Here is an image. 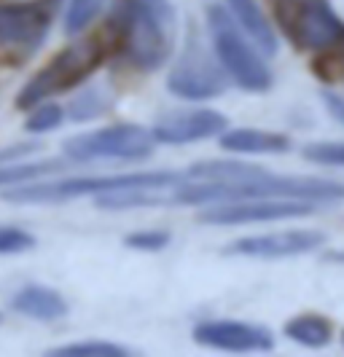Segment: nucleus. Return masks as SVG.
I'll return each mask as SVG.
<instances>
[{
	"label": "nucleus",
	"instance_id": "f257e3e1",
	"mask_svg": "<svg viewBox=\"0 0 344 357\" xmlns=\"http://www.w3.org/2000/svg\"><path fill=\"white\" fill-rule=\"evenodd\" d=\"M105 36L132 68L156 73L175 49L178 14L170 0H116Z\"/></svg>",
	"mask_w": 344,
	"mask_h": 357
},
{
	"label": "nucleus",
	"instance_id": "f03ea898",
	"mask_svg": "<svg viewBox=\"0 0 344 357\" xmlns=\"http://www.w3.org/2000/svg\"><path fill=\"white\" fill-rule=\"evenodd\" d=\"M204 24L213 43V54L234 86L250 94H264L272 89V70L264 59V52L242 33V27L232 19L226 6H207Z\"/></svg>",
	"mask_w": 344,
	"mask_h": 357
},
{
	"label": "nucleus",
	"instance_id": "7ed1b4c3",
	"mask_svg": "<svg viewBox=\"0 0 344 357\" xmlns=\"http://www.w3.org/2000/svg\"><path fill=\"white\" fill-rule=\"evenodd\" d=\"M183 172H127V175H78L62 180H36L27 185L6 188L3 199L11 204H62L81 197H100L127 188H172Z\"/></svg>",
	"mask_w": 344,
	"mask_h": 357
},
{
	"label": "nucleus",
	"instance_id": "20e7f679",
	"mask_svg": "<svg viewBox=\"0 0 344 357\" xmlns=\"http://www.w3.org/2000/svg\"><path fill=\"white\" fill-rule=\"evenodd\" d=\"M110 49L113 46H110V38L105 33L81 38L70 46H65L19 89L17 107L19 110H30L43 100H52L54 94H65V91L81 86L91 73L103 65V59Z\"/></svg>",
	"mask_w": 344,
	"mask_h": 357
},
{
	"label": "nucleus",
	"instance_id": "39448f33",
	"mask_svg": "<svg viewBox=\"0 0 344 357\" xmlns=\"http://www.w3.org/2000/svg\"><path fill=\"white\" fill-rule=\"evenodd\" d=\"M151 129L140 124H113L73 135L62 143L65 159L73 164H94V161H140L154 151Z\"/></svg>",
	"mask_w": 344,
	"mask_h": 357
},
{
	"label": "nucleus",
	"instance_id": "423d86ee",
	"mask_svg": "<svg viewBox=\"0 0 344 357\" xmlns=\"http://www.w3.org/2000/svg\"><path fill=\"white\" fill-rule=\"evenodd\" d=\"M280 24L299 52L326 54L344 46V19L331 0H288L280 6Z\"/></svg>",
	"mask_w": 344,
	"mask_h": 357
},
{
	"label": "nucleus",
	"instance_id": "0eeeda50",
	"mask_svg": "<svg viewBox=\"0 0 344 357\" xmlns=\"http://www.w3.org/2000/svg\"><path fill=\"white\" fill-rule=\"evenodd\" d=\"M229 75L223 73L216 54H207L197 36L188 38L181 59L167 75V89L172 97H181L188 102L216 100L229 89Z\"/></svg>",
	"mask_w": 344,
	"mask_h": 357
},
{
	"label": "nucleus",
	"instance_id": "6e6552de",
	"mask_svg": "<svg viewBox=\"0 0 344 357\" xmlns=\"http://www.w3.org/2000/svg\"><path fill=\"white\" fill-rule=\"evenodd\" d=\"M312 213H317V204H312V202L258 197L226 202V204H210L202 210L200 223L204 226H250V223H272V220H285V218H307Z\"/></svg>",
	"mask_w": 344,
	"mask_h": 357
},
{
	"label": "nucleus",
	"instance_id": "1a4fd4ad",
	"mask_svg": "<svg viewBox=\"0 0 344 357\" xmlns=\"http://www.w3.org/2000/svg\"><path fill=\"white\" fill-rule=\"evenodd\" d=\"M191 339L200 347H210L218 352H237V355L274 349V336L269 328L242 320H202L194 325Z\"/></svg>",
	"mask_w": 344,
	"mask_h": 357
},
{
	"label": "nucleus",
	"instance_id": "9d476101",
	"mask_svg": "<svg viewBox=\"0 0 344 357\" xmlns=\"http://www.w3.org/2000/svg\"><path fill=\"white\" fill-rule=\"evenodd\" d=\"M326 245V234L315 229H288V231L253 234L239 236L229 248L226 255H242V258H261V261H280V258H296L307 252L320 250Z\"/></svg>",
	"mask_w": 344,
	"mask_h": 357
},
{
	"label": "nucleus",
	"instance_id": "9b49d317",
	"mask_svg": "<svg viewBox=\"0 0 344 357\" xmlns=\"http://www.w3.org/2000/svg\"><path fill=\"white\" fill-rule=\"evenodd\" d=\"M52 30V8L46 3H0V49L36 52Z\"/></svg>",
	"mask_w": 344,
	"mask_h": 357
},
{
	"label": "nucleus",
	"instance_id": "f8f14e48",
	"mask_svg": "<svg viewBox=\"0 0 344 357\" xmlns=\"http://www.w3.org/2000/svg\"><path fill=\"white\" fill-rule=\"evenodd\" d=\"M229 126V119L213 107H194V110H175L162 116L151 135L162 145H191L202 140H213Z\"/></svg>",
	"mask_w": 344,
	"mask_h": 357
},
{
	"label": "nucleus",
	"instance_id": "ddd939ff",
	"mask_svg": "<svg viewBox=\"0 0 344 357\" xmlns=\"http://www.w3.org/2000/svg\"><path fill=\"white\" fill-rule=\"evenodd\" d=\"M11 309L27 317V320L38 322H57L62 317H68L70 306L65 301V296L54 290V287L46 285H24L19 287L11 298Z\"/></svg>",
	"mask_w": 344,
	"mask_h": 357
},
{
	"label": "nucleus",
	"instance_id": "4468645a",
	"mask_svg": "<svg viewBox=\"0 0 344 357\" xmlns=\"http://www.w3.org/2000/svg\"><path fill=\"white\" fill-rule=\"evenodd\" d=\"M223 6L242 27V33L264 52V56H274L280 52V38H277L272 19L264 14V8L255 0H223Z\"/></svg>",
	"mask_w": 344,
	"mask_h": 357
},
{
	"label": "nucleus",
	"instance_id": "2eb2a0df",
	"mask_svg": "<svg viewBox=\"0 0 344 357\" xmlns=\"http://www.w3.org/2000/svg\"><path fill=\"white\" fill-rule=\"evenodd\" d=\"M218 145L226 153H288L293 143L283 132L255 129V126H239V129H223L218 135Z\"/></svg>",
	"mask_w": 344,
	"mask_h": 357
},
{
	"label": "nucleus",
	"instance_id": "dca6fc26",
	"mask_svg": "<svg viewBox=\"0 0 344 357\" xmlns=\"http://www.w3.org/2000/svg\"><path fill=\"white\" fill-rule=\"evenodd\" d=\"M261 172H267L264 167L250 164L242 159H207L191 164L183 178L186 180H216V183H239V180L258 178Z\"/></svg>",
	"mask_w": 344,
	"mask_h": 357
},
{
	"label": "nucleus",
	"instance_id": "f3484780",
	"mask_svg": "<svg viewBox=\"0 0 344 357\" xmlns=\"http://www.w3.org/2000/svg\"><path fill=\"white\" fill-rule=\"evenodd\" d=\"M285 336L307 349H323L334 341V325L328 317L323 314H315V312H307V314H299V317H290L285 322Z\"/></svg>",
	"mask_w": 344,
	"mask_h": 357
},
{
	"label": "nucleus",
	"instance_id": "a211bd4d",
	"mask_svg": "<svg viewBox=\"0 0 344 357\" xmlns=\"http://www.w3.org/2000/svg\"><path fill=\"white\" fill-rule=\"evenodd\" d=\"M62 169V161L46 159V161H24V164H3L0 167V188H17V185H27L36 180L54 175Z\"/></svg>",
	"mask_w": 344,
	"mask_h": 357
},
{
	"label": "nucleus",
	"instance_id": "6ab92c4d",
	"mask_svg": "<svg viewBox=\"0 0 344 357\" xmlns=\"http://www.w3.org/2000/svg\"><path fill=\"white\" fill-rule=\"evenodd\" d=\"M108 0H68L65 6V36H84L94 24V19L103 14Z\"/></svg>",
	"mask_w": 344,
	"mask_h": 357
},
{
	"label": "nucleus",
	"instance_id": "aec40b11",
	"mask_svg": "<svg viewBox=\"0 0 344 357\" xmlns=\"http://www.w3.org/2000/svg\"><path fill=\"white\" fill-rule=\"evenodd\" d=\"M110 105V97L103 89H81L68 105V116L70 121H91L97 116H103Z\"/></svg>",
	"mask_w": 344,
	"mask_h": 357
},
{
	"label": "nucleus",
	"instance_id": "412c9836",
	"mask_svg": "<svg viewBox=\"0 0 344 357\" xmlns=\"http://www.w3.org/2000/svg\"><path fill=\"white\" fill-rule=\"evenodd\" d=\"M49 357H127L129 349L113 341H78V344H65L46 352Z\"/></svg>",
	"mask_w": 344,
	"mask_h": 357
},
{
	"label": "nucleus",
	"instance_id": "4be33fe9",
	"mask_svg": "<svg viewBox=\"0 0 344 357\" xmlns=\"http://www.w3.org/2000/svg\"><path fill=\"white\" fill-rule=\"evenodd\" d=\"M62 121H65V107L43 100V102H38V105H33L27 110L24 132H30V135H46V132H54Z\"/></svg>",
	"mask_w": 344,
	"mask_h": 357
},
{
	"label": "nucleus",
	"instance_id": "5701e85b",
	"mask_svg": "<svg viewBox=\"0 0 344 357\" xmlns=\"http://www.w3.org/2000/svg\"><path fill=\"white\" fill-rule=\"evenodd\" d=\"M36 248V236L19 226H0V255H22Z\"/></svg>",
	"mask_w": 344,
	"mask_h": 357
},
{
	"label": "nucleus",
	"instance_id": "b1692460",
	"mask_svg": "<svg viewBox=\"0 0 344 357\" xmlns=\"http://www.w3.org/2000/svg\"><path fill=\"white\" fill-rule=\"evenodd\" d=\"M304 159L320 167H344V143H309L304 145Z\"/></svg>",
	"mask_w": 344,
	"mask_h": 357
},
{
	"label": "nucleus",
	"instance_id": "393cba45",
	"mask_svg": "<svg viewBox=\"0 0 344 357\" xmlns=\"http://www.w3.org/2000/svg\"><path fill=\"white\" fill-rule=\"evenodd\" d=\"M124 245L129 250L140 252H159L170 245V234L159 231V229H148V231H132L124 236Z\"/></svg>",
	"mask_w": 344,
	"mask_h": 357
},
{
	"label": "nucleus",
	"instance_id": "a878e982",
	"mask_svg": "<svg viewBox=\"0 0 344 357\" xmlns=\"http://www.w3.org/2000/svg\"><path fill=\"white\" fill-rule=\"evenodd\" d=\"M320 100H323V105H326L328 116L344 126V94H339V91H334V89H323L320 91Z\"/></svg>",
	"mask_w": 344,
	"mask_h": 357
},
{
	"label": "nucleus",
	"instance_id": "bb28decb",
	"mask_svg": "<svg viewBox=\"0 0 344 357\" xmlns=\"http://www.w3.org/2000/svg\"><path fill=\"white\" fill-rule=\"evenodd\" d=\"M38 148H40L38 143H17L11 148H0V167L3 164H14L19 159H27L30 153H36Z\"/></svg>",
	"mask_w": 344,
	"mask_h": 357
},
{
	"label": "nucleus",
	"instance_id": "cd10ccee",
	"mask_svg": "<svg viewBox=\"0 0 344 357\" xmlns=\"http://www.w3.org/2000/svg\"><path fill=\"white\" fill-rule=\"evenodd\" d=\"M43 3H46V6H49V8H52V6H59V3H62V0H43Z\"/></svg>",
	"mask_w": 344,
	"mask_h": 357
},
{
	"label": "nucleus",
	"instance_id": "c85d7f7f",
	"mask_svg": "<svg viewBox=\"0 0 344 357\" xmlns=\"http://www.w3.org/2000/svg\"><path fill=\"white\" fill-rule=\"evenodd\" d=\"M0 322H3V312H0Z\"/></svg>",
	"mask_w": 344,
	"mask_h": 357
},
{
	"label": "nucleus",
	"instance_id": "c756f323",
	"mask_svg": "<svg viewBox=\"0 0 344 357\" xmlns=\"http://www.w3.org/2000/svg\"><path fill=\"white\" fill-rule=\"evenodd\" d=\"M342 344H344V331H342Z\"/></svg>",
	"mask_w": 344,
	"mask_h": 357
}]
</instances>
